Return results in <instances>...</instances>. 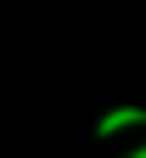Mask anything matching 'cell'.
I'll return each instance as SVG.
<instances>
[{
    "label": "cell",
    "instance_id": "1",
    "mask_svg": "<svg viewBox=\"0 0 146 158\" xmlns=\"http://www.w3.org/2000/svg\"><path fill=\"white\" fill-rule=\"evenodd\" d=\"M124 130H146V107H112V113L96 118V135H101V141H112V135H124Z\"/></svg>",
    "mask_w": 146,
    "mask_h": 158
},
{
    "label": "cell",
    "instance_id": "2",
    "mask_svg": "<svg viewBox=\"0 0 146 158\" xmlns=\"http://www.w3.org/2000/svg\"><path fill=\"white\" fill-rule=\"evenodd\" d=\"M124 158H146V135H140V147H129V152H124Z\"/></svg>",
    "mask_w": 146,
    "mask_h": 158
}]
</instances>
